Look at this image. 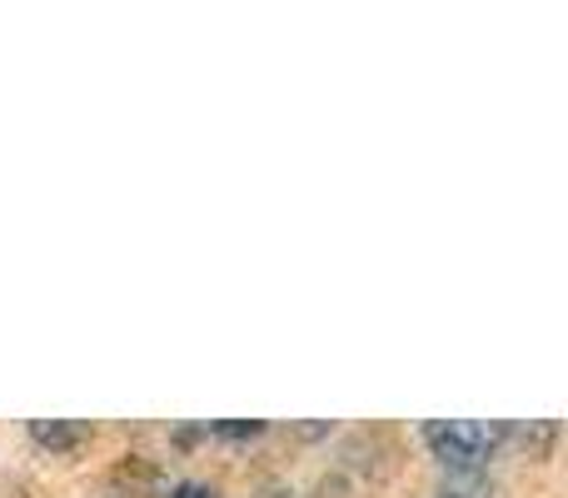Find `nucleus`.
Returning a JSON list of instances; mask_svg holds the SVG:
<instances>
[{"instance_id": "f257e3e1", "label": "nucleus", "mask_w": 568, "mask_h": 498, "mask_svg": "<svg viewBox=\"0 0 568 498\" xmlns=\"http://www.w3.org/2000/svg\"><path fill=\"white\" fill-rule=\"evenodd\" d=\"M424 439H429L434 459L449 474H469V469L489 464L494 444H499V429L479 424V419H434L429 429H424Z\"/></svg>"}, {"instance_id": "f03ea898", "label": "nucleus", "mask_w": 568, "mask_h": 498, "mask_svg": "<svg viewBox=\"0 0 568 498\" xmlns=\"http://www.w3.org/2000/svg\"><path fill=\"white\" fill-rule=\"evenodd\" d=\"M30 439L36 444H45V449H55V454H65V449H75L80 439H85V429L80 424H55V419H40V424H30Z\"/></svg>"}, {"instance_id": "7ed1b4c3", "label": "nucleus", "mask_w": 568, "mask_h": 498, "mask_svg": "<svg viewBox=\"0 0 568 498\" xmlns=\"http://www.w3.org/2000/svg\"><path fill=\"white\" fill-rule=\"evenodd\" d=\"M439 498H494V484L484 479V469H469V474H449L444 479Z\"/></svg>"}, {"instance_id": "20e7f679", "label": "nucleus", "mask_w": 568, "mask_h": 498, "mask_svg": "<svg viewBox=\"0 0 568 498\" xmlns=\"http://www.w3.org/2000/svg\"><path fill=\"white\" fill-rule=\"evenodd\" d=\"M170 498H215V489H210V484H175Z\"/></svg>"}]
</instances>
